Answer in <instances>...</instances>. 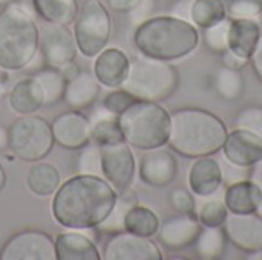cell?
I'll use <instances>...</instances> for the list:
<instances>
[{"instance_id":"1","label":"cell","mask_w":262,"mask_h":260,"mask_svg":"<svg viewBox=\"0 0 262 260\" xmlns=\"http://www.w3.org/2000/svg\"><path fill=\"white\" fill-rule=\"evenodd\" d=\"M117 195L118 192L104 178L78 173L54 193L52 216L64 228H97L112 211Z\"/></svg>"},{"instance_id":"2","label":"cell","mask_w":262,"mask_h":260,"mask_svg":"<svg viewBox=\"0 0 262 260\" xmlns=\"http://www.w3.org/2000/svg\"><path fill=\"white\" fill-rule=\"evenodd\" d=\"M227 133L218 115L200 107H183L170 113L167 146L184 158L212 156L221 152Z\"/></svg>"},{"instance_id":"3","label":"cell","mask_w":262,"mask_h":260,"mask_svg":"<svg viewBox=\"0 0 262 260\" xmlns=\"http://www.w3.org/2000/svg\"><path fill=\"white\" fill-rule=\"evenodd\" d=\"M134 44L141 55L175 61L190 55L200 44L198 28L175 15H157L137 25Z\"/></svg>"},{"instance_id":"4","label":"cell","mask_w":262,"mask_h":260,"mask_svg":"<svg viewBox=\"0 0 262 260\" xmlns=\"http://www.w3.org/2000/svg\"><path fill=\"white\" fill-rule=\"evenodd\" d=\"M38 26L21 5L11 3L0 11V67L21 70L37 55Z\"/></svg>"},{"instance_id":"5","label":"cell","mask_w":262,"mask_h":260,"mask_svg":"<svg viewBox=\"0 0 262 260\" xmlns=\"http://www.w3.org/2000/svg\"><path fill=\"white\" fill-rule=\"evenodd\" d=\"M117 120L123 139L134 149L147 152L167 144L170 113L160 103L137 100Z\"/></svg>"},{"instance_id":"6","label":"cell","mask_w":262,"mask_h":260,"mask_svg":"<svg viewBox=\"0 0 262 260\" xmlns=\"http://www.w3.org/2000/svg\"><path fill=\"white\" fill-rule=\"evenodd\" d=\"M180 84V75L170 61L146 55L130 61L129 72L121 87L143 101H164L170 98Z\"/></svg>"},{"instance_id":"7","label":"cell","mask_w":262,"mask_h":260,"mask_svg":"<svg viewBox=\"0 0 262 260\" xmlns=\"http://www.w3.org/2000/svg\"><path fill=\"white\" fill-rule=\"evenodd\" d=\"M11 152L21 161L37 162L45 159L55 141L51 124L38 115H21L8 127Z\"/></svg>"},{"instance_id":"8","label":"cell","mask_w":262,"mask_h":260,"mask_svg":"<svg viewBox=\"0 0 262 260\" xmlns=\"http://www.w3.org/2000/svg\"><path fill=\"white\" fill-rule=\"evenodd\" d=\"M112 35V18L100 0H84L74 20V37L84 57H97Z\"/></svg>"},{"instance_id":"9","label":"cell","mask_w":262,"mask_h":260,"mask_svg":"<svg viewBox=\"0 0 262 260\" xmlns=\"http://www.w3.org/2000/svg\"><path fill=\"white\" fill-rule=\"evenodd\" d=\"M100 149L103 178L117 192L130 188L137 173V161L130 146L126 141H118L100 146Z\"/></svg>"},{"instance_id":"10","label":"cell","mask_w":262,"mask_h":260,"mask_svg":"<svg viewBox=\"0 0 262 260\" xmlns=\"http://www.w3.org/2000/svg\"><path fill=\"white\" fill-rule=\"evenodd\" d=\"M38 49L48 66L60 69L77 57L74 32L66 25L48 23L38 34Z\"/></svg>"},{"instance_id":"11","label":"cell","mask_w":262,"mask_h":260,"mask_svg":"<svg viewBox=\"0 0 262 260\" xmlns=\"http://www.w3.org/2000/svg\"><path fill=\"white\" fill-rule=\"evenodd\" d=\"M0 260H57L54 239L37 230L20 231L3 245Z\"/></svg>"},{"instance_id":"12","label":"cell","mask_w":262,"mask_h":260,"mask_svg":"<svg viewBox=\"0 0 262 260\" xmlns=\"http://www.w3.org/2000/svg\"><path fill=\"white\" fill-rule=\"evenodd\" d=\"M104 260H163V253L152 238L138 236L126 230L115 233L104 245Z\"/></svg>"},{"instance_id":"13","label":"cell","mask_w":262,"mask_h":260,"mask_svg":"<svg viewBox=\"0 0 262 260\" xmlns=\"http://www.w3.org/2000/svg\"><path fill=\"white\" fill-rule=\"evenodd\" d=\"M227 241L244 253L262 250V216L259 213H229L223 225Z\"/></svg>"},{"instance_id":"14","label":"cell","mask_w":262,"mask_h":260,"mask_svg":"<svg viewBox=\"0 0 262 260\" xmlns=\"http://www.w3.org/2000/svg\"><path fill=\"white\" fill-rule=\"evenodd\" d=\"M55 144L68 150H80L92 141L91 121L80 110L60 113L51 124Z\"/></svg>"},{"instance_id":"15","label":"cell","mask_w":262,"mask_h":260,"mask_svg":"<svg viewBox=\"0 0 262 260\" xmlns=\"http://www.w3.org/2000/svg\"><path fill=\"white\" fill-rule=\"evenodd\" d=\"M140 179L150 187H167L178 175V162L170 150L163 147L147 150L140 159Z\"/></svg>"},{"instance_id":"16","label":"cell","mask_w":262,"mask_h":260,"mask_svg":"<svg viewBox=\"0 0 262 260\" xmlns=\"http://www.w3.org/2000/svg\"><path fill=\"white\" fill-rule=\"evenodd\" d=\"M221 152L227 162L253 167L262 159V138L249 130L236 127L227 133Z\"/></svg>"},{"instance_id":"17","label":"cell","mask_w":262,"mask_h":260,"mask_svg":"<svg viewBox=\"0 0 262 260\" xmlns=\"http://www.w3.org/2000/svg\"><path fill=\"white\" fill-rule=\"evenodd\" d=\"M203 225L200 224L196 215H180L167 219L158 230L160 244L172 251L184 250L195 244L200 236Z\"/></svg>"},{"instance_id":"18","label":"cell","mask_w":262,"mask_h":260,"mask_svg":"<svg viewBox=\"0 0 262 260\" xmlns=\"http://www.w3.org/2000/svg\"><path fill=\"white\" fill-rule=\"evenodd\" d=\"M223 166L212 156L196 158L189 169L187 184L193 195L207 198L215 195L223 185Z\"/></svg>"},{"instance_id":"19","label":"cell","mask_w":262,"mask_h":260,"mask_svg":"<svg viewBox=\"0 0 262 260\" xmlns=\"http://www.w3.org/2000/svg\"><path fill=\"white\" fill-rule=\"evenodd\" d=\"M129 66L130 60L126 52L118 48H107L98 54L94 63V75L100 84L117 89L121 87L123 81L126 80Z\"/></svg>"},{"instance_id":"20","label":"cell","mask_w":262,"mask_h":260,"mask_svg":"<svg viewBox=\"0 0 262 260\" xmlns=\"http://www.w3.org/2000/svg\"><path fill=\"white\" fill-rule=\"evenodd\" d=\"M100 95V83L94 74L80 70L66 81L63 101L71 110H86L97 101Z\"/></svg>"},{"instance_id":"21","label":"cell","mask_w":262,"mask_h":260,"mask_svg":"<svg viewBox=\"0 0 262 260\" xmlns=\"http://www.w3.org/2000/svg\"><path fill=\"white\" fill-rule=\"evenodd\" d=\"M224 204L229 213H258L262 205V192L253 181L246 179L227 185L224 193Z\"/></svg>"},{"instance_id":"22","label":"cell","mask_w":262,"mask_h":260,"mask_svg":"<svg viewBox=\"0 0 262 260\" xmlns=\"http://www.w3.org/2000/svg\"><path fill=\"white\" fill-rule=\"evenodd\" d=\"M57 260H100L97 245L84 234L77 231L60 233L55 239Z\"/></svg>"},{"instance_id":"23","label":"cell","mask_w":262,"mask_h":260,"mask_svg":"<svg viewBox=\"0 0 262 260\" xmlns=\"http://www.w3.org/2000/svg\"><path fill=\"white\" fill-rule=\"evenodd\" d=\"M229 49L239 57H252L261 37V25L255 18H230Z\"/></svg>"},{"instance_id":"24","label":"cell","mask_w":262,"mask_h":260,"mask_svg":"<svg viewBox=\"0 0 262 260\" xmlns=\"http://www.w3.org/2000/svg\"><path fill=\"white\" fill-rule=\"evenodd\" d=\"M8 101L18 115H32L45 106L41 89L34 77L17 81L9 92Z\"/></svg>"},{"instance_id":"25","label":"cell","mask_w":262,"mask_h":260,"mask_svg":"<svg viewBox=\"0 0 262 260\" xmlns=\"http://www.w3.org/2000/svg\"><path fill=\"white\" fill-rule=\"evenodd\" d=\"M60 181H61L60 172L57 170L55 166L49 162H41V161L32 162V166L26 173L28 188L40 198L54 195L60 187Z\"/></svg>"},{"instance_id":"26","label":"cell","mask_w":262,"mask_h":260,"mask_svg":"<svg viewBox=\"0 0 262 260\" xmlns=\"http://www.w3.org/2000/svg\"><path fill=\"white\" fill-rule=\"evenodd\" d=\"M34 11L48 23L69 26L78 12L77 0H32Z\"/></svg>"},{"instance_id":"27","label":"cell","mask_w":262,"mask_h":260,"mask_svg":"<svg viewBox=\"0 0 262 260\" xmlns=\"http://www.w3.org/2000/svg\"><path fill=\"white\" fill-rule=\"evenodd\" d=\"M226 17H227L226 0H192L190 21L196 28L206 29L224 20Z\"/></svg>"},{"instance_id":"28","label":"cell","mask_w":262,"mask_h":260,"mask_svg":"<svg viewBox=\"0 0 262 260\" xmlns=\"http://www.w3.org/2000/svg\"><path fill=\"white\" fill-rule=\"evenodd\" d=\"M160 219L155 211H152L147 207L135 205L129 210L124 219V230L138 236L144 238H154L160 230Z\"/></svg>"},{"instance_id":"29","label":"cell","mask_w":262,"mask_h":260,"mask_svg":"<svg viewBox=\"0 0 262 260\" xmlns=\"http://www.w3.org/2000/svg\"><path fill=\"white\" fill-rule=\"evenodd\" d=\"M34 78L41 89L45 106H55L63 100L64 89H66V78L60 69L48 66L38 70L34 75Z\"/></svg>"},{"instance_id":"30","label":"cell","mask_w":262,"mask_h":260,"mask_svg":"<svg viewBox=\"0 0 262 260\" xmlns=\"http://www.w3.org/2000/svg\"><path fill=\"white\" fill-rule=\"evenodd\" d=\"M193 245L196 247V254L201 259H220L224 256L227 238L223 227H203Z\"/></svg>"},{"instance_id":"31","label":"cell","mask_w":262,"mask_h":260,"mask_svg":"<svg viewBox=\"0 0 262 260\" xmlns=\"http://www.w3.org/2000/svg\"><path fill=\"white\" fill-rule=\"evenodd\" d=\"M244 75L238 69L223 66L215 72L213 87L216 93L227 101H235L241 98L244 92Z\"/></svg>"},{"instance_id":"32","label":"cell","mask_w":262,"mask_h":260,"mask_svg":"<svg viewBox=\"0 0 262 260\" xmlns=\"http://www.w3.org/2000/svg\"><path fill=\"white\" fill-rule=\"evenodd\" d=\"M138 204V198L137 195L127 188V190H123V192H118L117 195V201H115V205L112 208V211L109 213V216L97 227L103 231H107V233H118V231H123L124 230V219H126V215L129 213L130 208H134L135 205Z\"/></svg>"},{"instance_id":"33","label":"cell","mask_w":262,"mask_h":260,"mask_svg":"<svg viewBox=\"0 0 262 260\" xmlns=\"http://www.w3.org/2000/svg\"><path fill=\"white\" fill-rule=\"evenodd\" d=\"M91 135H92V141L97 143L98 146L124 141L117 116L115 118L104 116L97 120L95 123H91Z\"/></svg>"},{"instance_id":"34","label":"cell","mask_w":262,"mask_h":260,"mask_svg":"<svg viewBox=\"0 0 262 260\" xmlns=\"http://www.w3.org/2000/svg\"><path fill=\"white\" fill-rule=\"evenodd\" d=\"M230 18L226 17L224 20L218 21L213 26H209L203 29V40L204 44L213 51L223 54L226 49H229V32H230Z\"/></svg>"},{"instance_id":"35","label":"cell","mask_w":262,"mask_h":260,"mask_svg":"<svg viewBox=\"0 0 262 260\" xmlns=\"http://www.w3.org/2000/svg\"><path fill=\"white\" fill-rule=\"evenodd\" d=\"M78 173L103 178L101 149L97 143L91 141L89 144L81 147V153L78 156Z\"/></svg>"},{"instance_id":"36","label":"cell","mask_w":262,"mask_h":260,"mask_svg":"<svg viewBox=\"0 0 262 260\" xmlns=\"http://www.w3.org/2000/svg\"><path fill=\"white\" fill-rule=\"evenodd\" d=\"M227 215H229V210L224 201L212 199V201H206L201 205L196 218L203 227H223Z\"/></svg>"},{"instance_id":"37","label":"cell","mask_w":262,"mask_h":260,"mask_svg":"<svg viewBox=\"0 0 262 260\" xmlns=\"http://www.w3.org/2000/svg\"><path fill=\"white\" fill-rule=\"evenodd\" d=\"M229 18H255L262 15V0H226Z\"/></svg>"},{"instance_id":"38","label":"cell","mask_w":262,"mask_h":260,"mask_svg":"<svg viewBox=\"0 0 262 260\" xmlns=\"http://www.w3.org/2000/svg\"><path fill=\"white\" fill-rule=\"evenodd\" d=\"M235 124H236V127L249 130L262 138V107L252 106V107L243 109L236 115Z\"/></svg>"},{"instance_id":"39","label":"cell","mask_w":262,"mask_h":260,"mask_svg":"<svg viewBox=\"0 0 262 260\" xmlns=\"http://www.w3.org/2000/svg\"><path fill=\"white\" fill-rule=\"evenodd\" d=\"M135 101H137V98H135L134 95H130V93H129L127 90H124L123 87H121V89L117 87V90H114V92H111V93H107V95L104 97L103 106H104V109H106L111 115L118 116V115L123 113L130 104H134Z\"/></svg>"},{"instance_id":"40","label":"cell","mask_w":262,"mask_h":260,"mask_svg":"<svg viewBox=\"0 0 262 260\" xmlns=\"http://www.w3.org/2000/svg\"><path fill=\"white\" fill-rule=\"evenodd\" d=\"M169 201L172 208L180 215H195L196 211V202L193 198V193L184 188H175L169 195Z\"/></svg>"},{"instance_id":"41","label":"cell","mask_w":262,"mask_h":260,"mask_svg":"<svg viewBox=\"0 0 262 260\" xmlns=\"http://www.w3.org/2000/svg\"><path fill=\"white\" fill-rule=\"evenodd\" d=\"M250 172H252V167H243V166L227 162L226 166H223V179L227 185H232V184L250 179Z\"/></svg>"},{"instance_id":"42","label":"cell","mask_w":262,"mask_h":260,"mask_svg":"<svg viewBox=\"0 0 262 260\" xmlns=\"http://www.w3.org/2000/svg\"><path fill=\"white\" fill-rule=\"evenodd\" d=\"M154 9H155V0H140V2L135 5V8H134L132 11H129L132 23L140 25V23H143L144 20L150 18Z\"/></svg>"},{"instance_id":"43","label":"cell","mask_w":262,"mask_h":260,"mask_svg":"<svg viewBox=\"0 0 262 260\" xmlns=\"http://www.w3.org/2000/svg\"><path fill=\"white\" fill-rule=\"evenodd\" d=\"M249 63H250L249 58L239 57L238 54H235V52L230 51V49H226V51L223 52V66H227V67L241 70V69H244Z\"/></svg>"},{"instance_id":"44","label":"cell","mask_w":262,"mask_h":260,"mask_svg":"<svg viewBox=\"0 0 262 260\" xmlns=\"http://www.w3.org/2000/svg\"><path fill=\"white\" fill-rule=\"evenodd\" d=\"M250 64H252L256 77L259 78V81L262 83V32L259 40H258V44H256L252 57H250Z\"/></svg>"},{"instance_id":"45","label":"cell","mask_w":262,"mask_h":260,"mask_svg":"<svg viewBox=\"0 0 262 260\" xmlns=\"http://www.w3.org/2000/svg\"><path fill=\"white\" fill-rule=\"evenodd\" d=\"M140 0H106L107 8L117 12H129L135 8Z\"/></svg>"},{"instance_id":"46","label":"cell","mask_w":262,"mask_h":260,"mask_svg":"<svg viewBox=\"0 0 262 260\" xmlns=\"http://www.w3.org/2000/svg\"><path fill=\"white\" fill-rule=\"evenodd\" d=\"M190 6H192V0H181V2L177 3V6H175L172 15L190 21Z\"/></svg>"},{"instance_id":"47","label":"cell","mask_w":262,"mask_h":260,"mask_svg":"<svg viewBox=\"0 0 262 260\" xmlns=\"http://www.w3.org/2000/svg\"><path fill=\"white\" fill-rule=\"evenodd\" d=\"M250 181H253V182L259 187V190L262 192V159L252 167V172H250Z\"/></svg>"},{"instance_id":"48","label":"cell","mask_w":262,"mask_h":260,"mask_svg":"<svg viewBox=\"0 0 262 260\" xmlns=\"http://www.w3.org/2000/svg\"><path fill=\"white\" fill-rule=\"evenodd\" d=\"M8 143H9V133H8V129L0 126V150L6 149L8 147Z\"/></svg>"},{"instance_id":"49","label":"cell","mask_w":262,"mask_h":260,"mask_svg":"<svg viewBox=\"0 0 262 260\" xmlns=\"http://www.w3.org/2000/svg\"><path fill=\"white\" fill-rule=\"evenodd\" d=\"M6 172H5V169H3V166L0 164V192L5 188V185H6Z\"/></svg>"},{"instance_id":"50","label":"cell","mask_w":262,"mask_h":260,"mask_svg":"<svg viewBox=\"0 0 262 260\" xmlns=\"http://www.w3.org/2000/svg\"><path fill=\"white\" fill-rule=\"evenodd\" d=\"M247 259L250 260H262V250H258V251H253V253H249V257Z\"/></svg>"},{"instance_id":"51","label":"cell","mask_w":262,"mask_h":260,"mask_svg":"<svg viewBox=\"0 0 262 260\" xmlns=\"http://www.w3.org/2000/svg\"><path fill=\"white\" fill-rule=\"evenodd\" d=\"M11 3H15V0H0V6H8V5H11Z\"/></svg>"},{"instance_id":"52","label":"cell","mask_w":262,"mask_h":260,"mask_svg":"<svg viewBox=\"0 0 262 260\" xmlns=\"http://www.w3.org/2000/svg\"><path fill=\"white\" fill-rule=\"evenodd\" d=\"M258 213H259V215H261V216H262V207H261V208H259V211H258Z\"/></svg>"}]
</instances>
